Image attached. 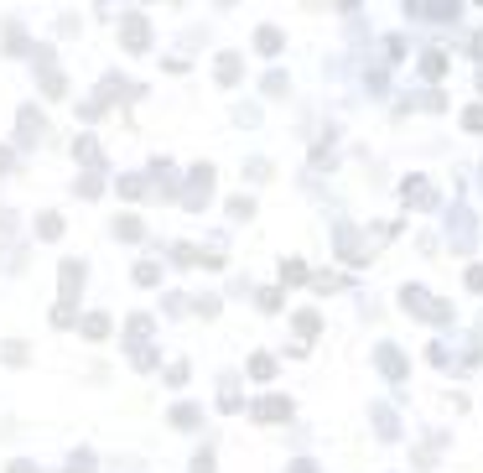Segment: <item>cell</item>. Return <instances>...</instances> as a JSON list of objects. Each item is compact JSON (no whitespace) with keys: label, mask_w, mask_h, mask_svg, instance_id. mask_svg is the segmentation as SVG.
I'll return each instance as SVG.
<instances>
[{"label":"cell","mask_w":483,"mask_h":473,"mask_svg":"<svg viewBox=\"0 0 483 473\" xmlns=\"http://www.w3.org/2000/svg\"><path fill=\"white\" fill-rule=\"evenodd\" d=\"M146 37H151V26H146L141 16H125V42H130V52H146Z\"/></svg>","instance_id":"6da1fadb"},{"label":"cell","mask_w":483,"mask_h":473,"mask_svg":"<svg viewBox=\"0 0 483 473\" xmlns=\"http://www.w3.org/2000/svg\"><path fill=\"white\" fill-rule=\"evenodd\" d=\"M286 411H291V406L281 401V396H271V401H260V406H255V416H260V422H281Z\"/></svg>","instance_id":"7a4b0ae2"},{"label":"cell","mask_w":483,"mask_h":473,"mask_svg":"<svg viewBox=\"0 0 483 473\" xmlns=\"http://www.w3.org/2000/svg\"><path fill=\"white\" fill-rule=\"evenodd\" d=\"M42 115H37V110H21V141H32V136H42Z\"/></svg>","instance_id":"3957f363"},{"label":"cell","mask_w":483,"mask_h":473,"mask_svg":"<svg viewBox=\"0 0 483 473\" xmlns=\"http://www.w3.org/2000/svg\"><path fill=\"white\" fill-rule=\"evenodd\" d=\"M255 42H260V52H281V32H276V26H260Z\"/></svg>","instance_id":"277c9868"},{"label":"cell","mask_w":483,"mask_h":473,"mask_svg":"<svg viewBox=\"0 0 483 473\" xmlns=\"http://www.w3.org/2000/svg\"><path fill=\"white\" fill-rule=\"evenodd\" d=\"M78 281H84V266H73V260H68V266H63V297H73Z\"/></svg>","instance_id":"5b68a950"},{"label":"cell","mask_w":483,"mask_h":473,"mask_svg":"<svg viewBox=\"0 0 483 473\" xmlns=\"http://www.w3.org/2000/svg\"><path fill=\"white\" fill-rule=\"evenodd\" d=\"M442 68H447V58H442V52H426V58H421V73H442Z\"/></svg>","instance_id":"8992f818"},{"label":"cell","mask_w":483,"mask_h":473,"mask_svg":"<svg viewBox=\"0 0 483 473\" xmlns=\"http://www.w3.org/2000/svg\"><path fill=\"white\" fill-rule=\"evenodd\" d=\"M37 234H42V240H58V234H63V224H58V219H52V214H47V219H42V224H37Z\"/></svg>","instance_id":"52a82bcc"},{"label":"cell","mask_w":483,"mask_h":473,"mask_svg":"<svg viewBox=\"0 0 483 473\" xmlns=\"http://www.w3.org/2000/svg\"><path fill=\"white\" fill-rule=\"evenodd\" d=\"M463 125H468V130H483V104H473V110L463 115Z\"/></svg>","instance_id":"ba28073f"},{"label":"cell","mask_w":483,"mask_h":473,"mask_svg":"<svg viewBox=\"0 0 483 473\" xmlns=\"http://www.w3.org/2000/svg\"><path fill=\"white\" fill-rule=\"evenodd\" d=\"M0 167H11V151H6V146H0Z\"/></svg>","instance_id":"9c48e42d"}]
</instances>
